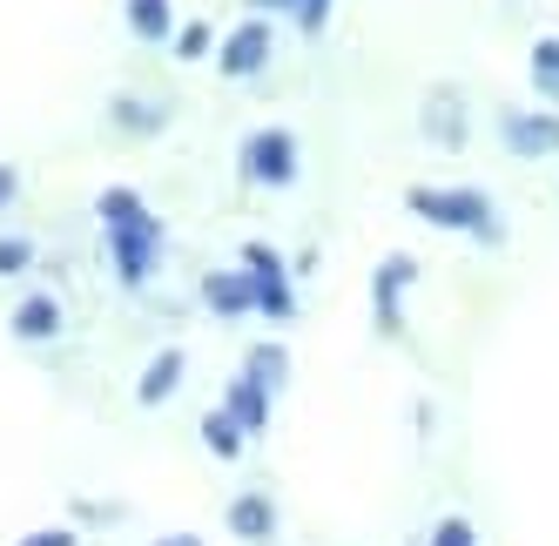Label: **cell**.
<instances>
[{
	"instance_id": "cell-1",
	"label": "cell",
	"mask_w": 559,
	"mask_h": 546,
	"mask_svg": "<svg viewBox=\"0 0 559 546\" xmlns=\"http://www.w3.org/2000/svg\"><path fill=\"white\" fill-rule=\"evenodd\" d=\"M95 216H102V237H108V257H115V277H122L129 290H142L155 257H163V223L148 216V203L135 197V189H102Z\"/></svg>"
},
{
	"instance_id": "cell-2",
	"label": "cell",
	"mask_w": 559,
	"mask_h": 546,
	"mask_svg": "<svg viewBox=\"0 0 559 546\" xmlns=\"http://www.w3.org/2000/svg\"><path fill=\"white\" fill-rule=\"evenodd\" d=\"M405 210H412V216H425V223H438V229H472V237H486V244H499V237H506L499 216H492V197H486V189H438V182H412V189H405Z\"/></svg>"
},
{
	"instance_id": "cell-3",
	"label": "cell",
	"mask_w": 559,
	"mask_h": 546,
	"mask_svg": "<svg viewBox=\"0 0 559 546\" xmlns=\"http://www.w3.org/2000/svg\"><path fill=\"white\" fill-rule=\"evenodd\" d=\"M236 155H243V176L263 182V189H290L297 182V135L290 129H250Z\"/></svg>"
},
{
	"instance_id": "cell-4",
	"label": "cell",
	"mask_w": 559,
	"mask_h": 546,
	"mask_svg": "<svg viewBox=\"0 0 559 546\" xmlns=\"http://www.w3.org/2000/svg\"><path fill=\"white\" fill-rule=\"evenodd\" d=\"M243 270H250V290H257V310H263V318H276V324H284L290 310H297L284 257H276L270 244H243Z\"/></svg>"
},
{
	"instance_id": "cell-5",
	"label": "cell",
	"mask_w": 559,
	"mask_h": 546,
	"mask_svg": "<svg viewBox=\"0 0 559 546\" xmlns=\"http://www.w3.org/2000/svg\"><path fill=\"white\" fill-rule=\"evenodd\" d=\"M499 135L519 163H533V155H559V115H526V108H499Z\"/></svg>"
},
{
	"instance_id": "cell-6",
	"label": "cell",
	"mask_w": 559,
	"mask_h": 546,
	"mask_svg": "<svg viewBox=\"0 0 559 546\" xmlns=\"http://www.w3.org/2000/svg\"><path fill=\"white\" fill-rule=\"evenodd\" d=\"M270 55H276V41H270V21L257 14V21H243L223 41V55H216V68L229 74V82H250V74H263L270 68Z\"/></svg>"
},
{
	"instance_id": "cell-7",
	"label": "cell",
	"mask_w": 559,
	"mask_h": 546,
	"mask_svg": "<svg viewBox=\"0 0 559 546\" xmlns=\"http://www.w3.org/2000/svg\"><path fill=\"white\" fill-rule=\"evenodd\" d=\"M418 277V263L412 257H384V270L371 277V297H378V331L384 337H397L405 331V310H397V297H405V284Z\"/></svg>"
},
{
	"instance_id": "cell-8",
	"label": "cell",
	"mask_w": 559,
	"mask_h": 546,
	"mask_svg": "<svg viewBox=\"0 0 559 546\" xmlns=\"http://www.w3.org/2000/svg\"><path fill=\"white\" fill-rule=\"evenodd\" d=\"M223 412H229L236 425H243L250 439H263V432H270V384H263V378H250V371H243V378H229Z\"/></svg>"
},
{
	"instance_id": "cell-9",
	"label": "cell",
	"mask_w": 559,
	"mask_h": 546,
	"mask_svg": "<svg viewBox=\"0 0 559 546\" xmlns=\"http://www.w3.org/2000/svg\"><path fill=\"white\" fill-rule=\"evenodd\" d=\"M229 533L250 539V546L276 539V506H270L263 492H236V499H229Z\"/></svg>"
},
{
	"instance_id": "cell-10",
	"label": "cell",
	"mask_w": 559,
	"mask_h": 546,
	"mask_svg": "<svg viewBox=\"0 0 559 546\" xmlns=\"http://www.w3.org/2000/svg\"><path fill=\"white\" fill-rule=\"evenodd\" d=\"M203 297L223 310V318H243V310H257V290H250V270H210L203 277Z\"/></svg>"
},
{
	"instance_id": "cell-11",
	"label": "cell",
	"mask_w": 559,
	"mask_h": 546,
	"mask_svg": "<svg viewBox=\"0 0 559 546\" xmlns=\"http://www.w3.org/2000/svg\"><path fill=\"white\" fill-rule=\"evenodd\" d=\"M14 337H21V344H48V337H61V304H55V297H27V304H14Z\"/></svg>"
},
{
	"instance_id": "cell-12",
	"label": "cell",
	"mask_w": 559,
	"mask_h": 546,
	"mask_svg": "<svg viewBox=\"0 0 559 546\" xmlns=\"http://www.w3.org/2000/svg\"><path fill=\"white\" fill-rule=\"evenodd\" d=\"M176 384H182V351L169 344V351H155V358L142 365V384H135V399H142V405H163V399L176 392Z\"/></svg>"
},
{
	"instance_id": "cell-13",
	"label": "cell",
	"mask_w": 559,
	"mask_h": 546,
	"mask_svg": "<svg viewBox=\"0 0 559 546\" xmlns=\"http://www.w3.org/2000/svg\"><path fill=\"white\" fill-rule=\"evenodd\" d=\"M129 27L142 34V41H169V34H176L169 0H129Z\"/></svg>"
},
{
	"instance_id": "cell-14",
	"label": "cell",
	"mask_w": 559,
	"mask_h": 546,
	"mask_svg": "<svg viewBox=\"0 0 559 546\" xmlns=\"http://www.w3.org/2000/svg\"><path fill=\"white\" fill-rule=\"evenodd\" d=\"M533 88H539L546 102H559V34L533 41Z\"/></svg>"
},
{
	"instance_id": "cell-15",
	"label": "cell",
	"mask_w": 559,
	"mask_h": 546,
	"mask_svg": "<svg viewBox=\"0 0 559 546\" xmlns=\"http://www.w3.org/2000/svg\"><path fill=\"white\" fill-rule=\"evenodd\" d=\"M203 439H210V452H216V459H236L250 432H243V425H236L229 412H210V418H203Z\"/></svg>"
},
{
	"instance_id": "cell-16",
	"label": "cell",
	"mask_w": 559,
	"mask_h": 546,
	"mask_svg": "<svg viewBox=\"0 0 559 546\" xmlns=\"http://www.w3.org/2000/svg\"><path fill=\"white\" fill-rule=\"evenodd\" d=\"M243 371H250V378H263V384H270V392H276V384H284V378H290V351H284V344H257Z\"/></svg>"
},
{
	"instance_id": "cell-17",
	"label": "cell",
	"mask_w": 559,
	"mask_h": 546,
	"mask_svg": "<svg viewBox=\"0 0 559 546\" xmlns=\"http://www.w3.org/2000/svg\"><path fill=\"white\" fill-rule=\"evenodd\" d=\"M425 546H478V526H472L465 513H445V520L431 526V539H425Z\"/></svg>"
},
{
	"instance_id": "cell-18",
	"label": "cell",
	"mask_w": 559,
	"mask_h": 546,
	"mask_svg": "<svg viewBox=\"0 0 559 546\" xmlns=\"http://www.w3.org/2000/svg\"><path fill=\"white\" fill-rule=\"evenodd\" d=\"M203 55H210V21H189L176 34V61H203Z\"/></svg>"
},
{
	"instance_id": "cell-19",
	"label": "cell",
	"mask_w": 559,
	"mask_h": 546,
	"mask_svg": "<svg viewBox=\"0 0 559 546\" xmlns=\"http://www.w3.org/2000/svg\"><path fill=\"white\" fill-rule=\"evenodd\" d=\"M27 263H34V244L27 237H0V277H21Z\"/></svg>"
},
{
	"instance_id": "cell-20",
	"label": "cell",
	"mask_w": 559,
	"mask_h": 546,
	"mask_svg": "<svg viewBox=\"0 0 559 546\" xmlns=\"http://www.w3.org/2000/svg\"><path fill=\"white\" fill-rule=\"evenodd\" d=\"M115 122H122V129H163V108L148 115V102H129L122 95V102H115Z\"/></svg>"
},
{
	"instance_id": "cell-21",
	"label": "cell",
	"mask_w": 559,
	"mask_h": 546,
	"mask_svg": "<svg viewBox=\"0 0 559 546\" xmlns=\"http://www.w3.org/2000/svg\"><path fill=\"white\" fill-rule=\"evenodd\" d=\"M425 129H431L438 142H445V149H459V135H465V129H459V115H452L445 102H438V108H425Z\"/></svg>"
},
{
	"instance_id": "cell-22",
	"label": "cell",
	"mask_w": 559,
	"mask_h": 546,
	"mask_svg": "<svg viewBox=\"0 0 559 546\" xmlns=\"http://www.w3.org/2000/svg\"><path fill=\"white\" fill-rule=\"evenodd\" d=\"M290 14H297V27H304L310 41H317V34H324V21H331V0H297Z\"/></svg>"
},
{
	"instance_id": "cell-23",
	"label": "cell",
	"mask_w": 559,
	"mask_h": 546,
	"mask_svg": "<svg viewBox=\"0 0 559 546\" xmlns=\"http://www.w3.org/2000/svg\"><path fill=\"white\" fill-rule=\"evenodd\" d=\"M21 546H74V533L68 526H48V533H27Z\"/></svg>"
},
{
	"instance_id": "cell-24",
	"label": "cell",
	"mask_w": 559,
	"mask_h": 546,
	"mask_svg": "<svg viewBox=\"0 0 559 546\" xmlns=\"http://www.w3.org/2000/svg\"><path fill=\"white\" fill-rule=\"evenodd\" d=\"M14 197H21V182H14V169H0V210H8Z\"/></svg>"
},
{
	"instance_id": "cell-25",
	"label": "cell",
	"mask_w": 559,
	"mask_h": 546,
	"mask_svg": "<svg viewBox=\"0 0 559 546\" xmlns=\"http://www.w3.org/2000/svg\"><path fill=\"white\" fill-rule=\"evenodd\" d=\"M155 546H203L195 533H169V539H155Z\"/></svg>"
},
{
	"instance_id": "cell-26",
	"label": "cell",
	"mask_w": 559,
	"mask_h": 546,
	"mask_svg": "<svg viewBox=\"0 0 559 546\" xmlns=\"http://www.w3.org/2000/svg\"><path fill=\"white\" fill-rule=\"evenodd\" d=\"M250 8H257V14H270V8H297V0H250Z\"/></svg>"
}]
</instances>
